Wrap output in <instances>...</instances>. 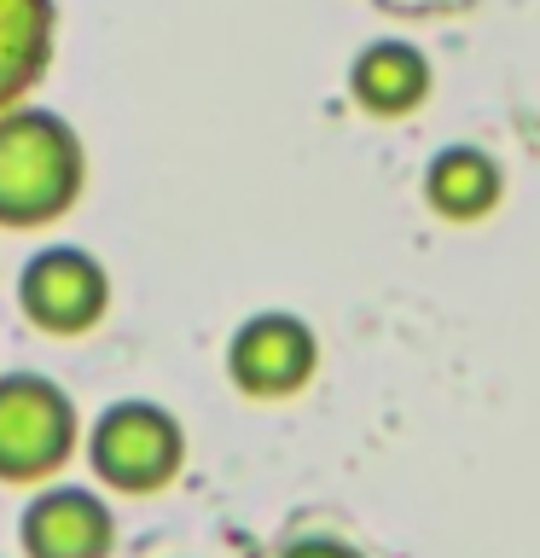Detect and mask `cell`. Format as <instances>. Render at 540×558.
<instances>
[{
	"mask_svg": "<svg viewBox=\"0 0 540 558\" xmlns=\"http://www.w3.org/2000/svg\"><path fill=\"white\" fill-rule=\"evenodd\" d=\"M348 87H355V99L372 117H401L425 99L430 64L418 59V47H407V41H372L355 59V70H348Z\"/></svg>",
	"mask_w": 540,
	"mask_h": 558,
	"instance_id": "ba28073f",
	"label": "cell"
},
{
	"mask_svg": "<svg viewBox=\"0 0 540 558\" xmlns=\"http://www.w3.org/2000/svg\"><path fill=\"white\" fill-rule=\"evenodd\" d=\"M52 47H59V0H0V111L41 87Z\"/></svg>",
	"mask_w": 540,
	"mask_h": 558,
	"instance_id": "52a82bcc",
	"label": "cell"
},
{
	"mask_svg": "<svg viewBox=\"0 0 540 558\" xmlns=\"http://www.w3.org/2000/svg\"><path fill=\"white\" fill-rule=\"evenodd\" d=\"M314 361H320V343H314L308 320H296L285 308L250 314L226 343V378H233V390L256 401L296 396L314 378Z\"/></svg>",
	"mask_w": 540,
	"mask_h": 558,
	"instance_id": "8992f818",
	"label": "cell"
},
{
	"mask_svg": "<svg viewBox=\"0 0 540 558\" xmlns=\"http://www.w3.org/2000/svg\"><path fill=\"white\" fill-rule=\"evenodd\" d=\"M17 553L24 558H111L116 512L94 483H35L17 512Z\"/></svg>",
	"mask_w": 540,
	"mask_h": 558,
	"instance_id": "5b68a950",
	"label": "cell"
},
{
	"mask_svg": "<svg viewBox=\"0 0 540 558\" xmlns=\"http://www.w3.org/2000/svg\"><path fill=\"white\" fill-rule=\"evenodd\" d=\"M425 192H430V204L442 209V216L470 221V216H482V209L500 198V169L488 163L482 151L453 146V151H435V157H430Z\"/></svg>",
	"mask_w": 540,
	"mask_h": 558,
	"instance_id": "9c48e42d",
	"label": "cell"
},
{
	"mask_svg": "<svg viewBox=\"0 0 540 558\" xmlns=\"http://www.w3.org/2000/svg\"><path fill=\"white\" fill-rule=\"evenodd\" d=\"M87 146L52 105L17 99L0 111V233H41L82 204Z\"/></svg>",
	"mask_w": 540,
	"mask_h": 558,
	"instance_id": "6da1fadb",
	"label": "cell"
},
{
	"mask_svg": "<svg viewBox=\"0 0 540 558\" xmlns=\"http://www.w3.org/2000/svg\"><path fill=\"white\" fill-rule=\"evenodd\" d=\"M82 448V413L47 373H0V483H52Z\"/></svg>",
	"mask_w": 540,
	"mask_h": 558,
	"instance_id": "3957f363",
	"label": "cell"
},
{
	"mask_svg": "<svg viewBox=\"0 0 540 558\" xmlns=\"http://www.w3.org/2000/svg\"><path fill=\"white\" fill-rule=\"evenodd\" d=\"M279 558H360V553L343 547V541H331V535H308V541H291Z\"/></svg>",
	"mask_w": 540,
	"mask_h": 558,
	"instance_id": "30bf717a",
	"label": "cell"
},
{
	"mask_svg": "<svg viewBox=\"0 0 540 558\" xmlns=\"http://www.w3.org/2000/svg\"><path fill=\"white\" fill-rule=\"evenodd\" d=\"M17 314L47 338H87L111 314V268L87 244L52 239L17 268Z\"/></svg>",
	"mask_w": 540,
	"mask_h": 558,
	"instance_id": "277c9868",
	"label": "cell"
},
{
	"mask_svg": "<svg viewBox=\"0 0 540 558\" xmlns=\"http://www.w3.org/2000/svg\"><path fill=\"white\" fill-rule=\"evenodd\" d=\"M82 453L94 483L111 495H163L186 465V425L163 401L122 396L82 430Z\"/></svg>",
	"mask_w": 540,
	"mask_h": 558,
	"instance_id": "7a4b0ae2",
	"label": "cell"
}]
</instances>
